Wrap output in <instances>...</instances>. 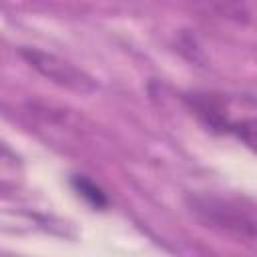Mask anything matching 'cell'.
Segmentation results:
<instances>
[{"label":"cell","mask_w":257,"mask_h":257,"mask_svg":"<svg viewBox=\"0 0 257 257\" xmlns=\"http://www.w3.org/2000/svg\"><path fill=\"white\" fill-rule=\"evenodd\" d=\"M187 205L191 213L207 227L241 239H257V221L227 201L215 197H189Z\"/></svg>","instance_id":"obj_1"},{"label":"cell","mask_w":257,"mask_h":257,"mask_svg":"<svg viewBox=\"0 0 257 257\" xmlns=\"http://www.w3.org/2000/svg\"><path fill=\"white\" fill-rule=\"evenodd\" d=\"M20 56L44 78H48L50 82H54L66 90L80 92V94H90L96 90V80L90 74H86L72 62H68L56 54L24 46V48H20Z\"/></svg>","instance_id":"obj_2"},{"label":"cell","mask_w":257,"mask_h":257,"mask_svg":"<svg viewBox=\"0 0 257 257\" xmlns=\"http://www.w3.org/2000/svg\"><path fill=\"white\" fill-rule=\"evenodd\" d=\"M70 185H72L74 191H76L82 199H86L94 209H106V207H108V197H106V193H104L96 183H92L90 179H86V177H82V175H74V177L70 179Z\"/></svg>","instance_id":"obj_3"}]
</instances>
